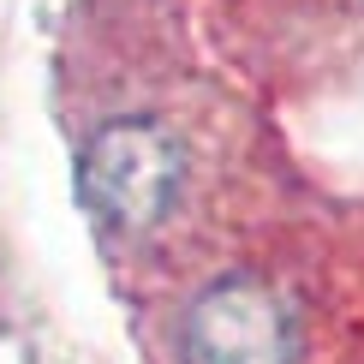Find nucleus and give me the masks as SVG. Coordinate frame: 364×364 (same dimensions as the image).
Masks as SVG:
<instances>
[{"label":"nucleus","instance_id":"obj_1","mask_svg":"<svg viewBox=\"0 0 364 364\" xmlns=\"http://www.w3.org/2000/svg\"><path fill=\"white\" fill-rule=\"evenodd\" d=\"M84 203L119 233H144L173 209L186 186V149L156 119H114L84 144Z\"/></svg>","mask_w":364,"mask_h":364},{"label":"nucleus","instance_id":"obj_2","mask_svg":"<svg viewBox=\"0 0 364 364\" xmlns=\"http://www.w3.org/2000/svg\"><path fill=\"white\" fill-rule=\"evenodd\" d=\"M186 358L191 364H293V316L263 281H215L197 293L186 316Z\"/></svg>","mask_w":364,"mask_h":364}]
</instances>
